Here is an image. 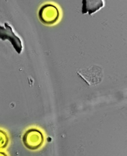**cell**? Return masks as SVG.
I'll list each match as a JSON object with an SVG mask.
<instances>
[{"label":"cell","mask_w":127,"mask_h":156,"mask_svg":"<svg viewBox=\"0 0 127 156\" xmlns=\"http://www.w3.org/2000/svg\"><path fill=\"white\" fill-rule=\"evenodd\" d=\"M102 1H83L82 12L83 13H89V14L95 12L96 11L99 10L103 5L96 6L99 4Z\"/></svg>","instance_id":"4"},{"label":"cell","mask_w":127,"mask_h":156,"mask_svg":"<svg viewBox=\"0 0 127 156\" xmlns=\"http://www.w3.org/2000/svg\"><path fill=\"white\" fill-rule=\"evenodd\" d=\"M60 16L58 8L53 5L47 4L43 6L39 12V17L42 23L45 24L55 23Z\"/></svg>","instance_id":"2"},{"label":"cell","mask_w":127,"mask_h":156,"mask_svg":"<svg viewBox=\"0 0 127 156\" xmlns=\"http://www.w3.org/2000/svg\"><path fill=\"white\" fill-rule=\"evenodd\" d=\"M9 144V137L7 133L0 129V150L5 149Z\"/></svg>","instance_id":"5"},{"label":"cell","mask_w":127,"mask_h":156,"mask_svg":"<svg viewBox=\"0 0 127 156\" xmlns=\"http://www.w3.org/2000/svg\"><path fill=\"white\" fill-rule=\"evenodd\" d=\"M24 146L29 150L39 149L44 143L43 133L37 128H30L27 130L23 136Z\"/></svg>","instance_id":"1"},{"label":"cell","mask_w":127,"mask_h":156,"mask_svg":"<svg viewBox=\"0 0 127 156\" xmlns=\"http://www.w3.org/2000/svg\"><path fill=\"white\" fill-rule=\"evenodd\" d=\"M0 156H8V155L4 152L0 151Z\"/></svg>","instance_id":"6"},{"label":"cell","mask_w":127,"mask_h":156,"mask_svg":"<svg viewBox=\"0 0 127 156\" xmlns=\"http://www.w3.org/2000/svg\"><path fill=\"white\" fill-rule=\"evenodd\" d=\"M0 38L3 40H8L11 42L16 51L18 53H21L23 50V45L21 39L13 32L11 27L5 23V27H0Z\"/></svg>","instance_id":"3"}]
</instances>
